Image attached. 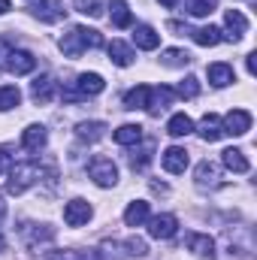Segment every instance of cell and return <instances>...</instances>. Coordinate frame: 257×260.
Segmentation results:
<instances>
[{
  "label": "cell",
  "mask_w": 257,
  "mask_h": 260,
  "mask_svg": "<svg viewBox=\"0 0 257 260\" xmlns=\"http://www.w3.org/2000/svg\"><path fill=\"white\" fill-rule=\"evenodd\" d=\"M218 167L215 164H209V160H203L200 167H197V185L200 188H206V185H218Z\"/></svg>",
  "instance_id": "cell-27"
},
{
  "label": "cell",
  "mask_w": 257,
  "mask_h": 260,
  "mask_svg": "<svg viewBox=\"0 0 257 260\" xmlns=\"http://www.w3.org/2000/svg\"><path fill=\"white\" fill-rule=\"evenodd\" d=\"M133 43H136V49L151 52V49L160 46V34L154 27H148V24H139V27H133Z\"/></svg>",
  "instance_id": "cell-11"
},
{
  "label": "cell",
  "mask_w": 257,
  "mask_h": 260,
  "mask_svg": "<svg viewBox=\"0 0 257 260\" xmlns=\"http://www.w3.org/2000/svg\"><path fill=\"white\" fill-rule=\"evenodd\" d=\"M88 176L94 179V185H100V188H112V185L118 182V167L112 164V157L97 154V157H91V164H88Z\"/></svg>",
  "instance_id": "cell-1"
},
{
  "label": "cell",
  "mask_w": 257,
  "mask_h": 260,
  "mask_svg": "<svg viewBox=\"0 0 257 260\" xmlns=\"http://www.w3.org/2000/svg\"><path fill=\"white\" fill-rule=\"evenodd\" d=\"M188 248L200 257H209V260L215 257V242L209 236H203V233H188Z\"/></svg>",
  "instance_id": "cell-19"
},
{
  "label": "cell",
  "mask_w": 257,
  "mask_h": 260,
  "mask_svg": "<svg viewBox=\"0 0 257 260\" xmlns=\"http://www.w3.org/2000/svg\"><path fill=\"white\" fill-rule=\"evenodd\" d=\"M254 58H257L254 52H251V55L245 58V67H248V73H251V76H254V70H257V67H254Z\"/></svg>",
  "instance_id": "cell-39"
},
{
  "label": "cell",
  "mask_w": 257,
  "mask_h": 260,
  "mask_svg": "<svg viewBox=\"0 0 257 260\" xmlns=\"http://www.w3.org/2000/svg\"><path fill=\"white\" fill-rule=\"evenodd\" d=\"M103 88H106V82H103L100 73H82V76L76 79V91H79L82 97H97Z\"/></svg>",
  "instance_id": "cell-10"
},
{
  "label": "cell",
  "mask_w": 257,
  "mask_h": 260,
  "mask_svg": "<svg viewBox=\"0 0 257 260\" xmlns=\"http://www.w3.org/2000/svg\"><path fill=\"white\" fill-rule=\"evenodd\" d=\"M148 221V203L145 200H133L127 209H124V224L127 227H139Z\"/></svg>",
  "instance_id": "cell-14"
},
{
  "label": "cell",
  "mask_w": 257,
  "mask_h": 260,
  "mask_svg": "<svg viewBox=\"0 0 257 260\" xmlns=\"http://www.w3.org/2000/svg\"><path fill=\"white\" fill-rule=\"evenodd\" d=\"M9 12V0H0V15H6Z\"/></svg>",
  "instance_id": "cell-40"
},
{
  "label": "cell",
  "mask_w": 257,
  "mask_h": 260,
  "mask_svg": "<svg viewBox=\"0 0 257 260\" xmlns=\"http://www.w3.org/2000/svg\"><path fill=\"white\" fill-rule=\"evenodd\" d=\"M34 15H37L40 21H46V24H55V21H61L67 15V9H64L61 0H40V3L34 6Z\"/></svg>",
  "instance_id": "cell-8"
},
{
  "label": "cell",
  "mask_w": 257,
  "mask_h": 260,
  "mask_svg": "<svg viewBox=\"0 0 257 260\" xmlns=\"http://www.w3.org/2000/svg\"><path fill=\"white\" fill-rule=\"evenodd\" d=\"M0 55H9V49H6V43L0 40ZM0 67H3V58H0Z\"/></svg>",
  "instance_id": "cell-42"
},
{
  "label": "cell",
  "mask_w": 257,
  "mask_h": 260,
  "mask_svg": "<svg viewBox=\"0 0 257 260\" xmlns=\"http://www.w3.org/2000/svg\"><path fill=\"white\" fill-rule=\"evenodd\" d=\"M103 130H106L103 121H82V124L76 127V136H79L82 142H97V139L103 136Z\"/></svg>",
  "instance_id": "cell-23"
},
{
  "label": "cell",
  "mask_w": 257,
  "mask_h": 260,
  "mask_svg": "<svg viewBox=\"0 0 257 260\" xmlns=\"http://www.w3.org/2000/svg\"><path fill=\"white\" fill-rule=\"evenodd\" d=\"M61 49H64L67 58H79L85 49H82V43H79V37H76V30H70V34H64V40H61Z\"/></svg>",
  "instance_id": "cell-30"
},
{
  "label": "cell",
  "mask_w": 257,
  "mask_h": 260,
  "mask_svg": "<svg viewBox=\"0 0 257 260\" xmlns=\"http://www.w3.org/2000/svg\"><path fill=\"white\" fill-rule=\"evenodd\" d=\"M46 260H79V254L76 251H52Z\"/></svg>",
  "instance_id": "cell-38"
},
{
  "label": "cell",
  "mask_w": 257,
  "mask_h": 260,
  "mask_svg": "<svg viewBox=\"0 0 257 260\" xmlns=\"http://www.w3.org/2000/svg\"><path fill=\"white\" fill-rule=\"evenodd\" d=\"M176 94H179V97H185V100H194V97L200 94V82H197L194 76H188V79H182V82L176 85Z\"/></svg>",
  "instance_id": "cell-32"
},
{
  "label": "cell",
  "mask_w": 257,
  "mask_h": 260,
  "mask_svg": "<svg viewBox=\"0 0 257 260\" xmlns=\"http://www.w3.org/2000/svg\"><path fill=\"white\" fill-rule=\"evenodd\" d=\"M160 3H164V6H176L179 0H160Z\"/></svg>",
  "instance_id": "cell-43"
},
{
  "label": "cell",
  "mask_w": 257,
  "mask_h": 260,
  "mask_svg": "<svg viewBox=\"0 0 257 260\" xmlns=\"http://www.w3.org/2000/svg\"><path fill=\"white\" fill-rule=\"evenodd\" d=\"M3 218H6V203H3V197H0V224H3Z\"/></svg>",
  "instance_id": "cell-41"
},
{
  "label": "cell",
  "mask_w": 257,
  "mask_h": 260,
  "mask_svg": "<svg viewBox=\"0 0 257 260\" xmlns=\"http://www.w3.org/2000/svg\"><path fill=\"white\" fill-rule=\"evenodd\" d=\"M221 164H224L227 170H233V173H248V170H251L245 151H239V148H227V151H221Z\"/></svg>",
  "instance_id": "cell-12"
},
{
  "label": "cell",
  "mask_w": 257,
  "mask_h": 260,
  "mask_svg": "<svg viewBox=\"0 0 257 260\" xmlns=\"http://www.w3.org/2000/svg\"><path fill=\"white\" fill-rule=\"evenodd\" d=\"M148 97H151V88L148 85H136L133 91L124 94V109H148Z\"/></svg>",
  "instance_id": "cell-18"
},
{
  "label": "cell",
  "mask_w": 257,
  "mask_h": 260,
  "mask_svg": "<svg viewBox=\"0 0 257 260\" xmlns=\"http://www.w3.org/2000/svg\"><path fill=\"white\" fill-rule=\"evenodd\" d=\"M160 61H164L167 67H188V64H191V55H188V52H182V49H167Z\"/></svg>",
  "instance_id": "cell-31"
},
{
  "label": "cell",
  "mask_w": 257,
  "mask_h": 260,
  "mask_svg": "<svg viewBox=\"0 0 257 260\" xmlns=\"http://www.w3.org/2000/svg\"><path fill=\"white\" fill-rule=\"evenodd\" d=\"M37 176H40V170H37V164H18V167H12L9 170V182H6V191L9 194H24L34 182H37Z\"/></svg>",
  "instance_id": "cell-2"
},
{
  "label": "cell",
  "mask_w": 257,
  "mask_h": 260,
  "mask_svg": "<svg viewBox=\"0 0 257 260\" xmlns=\"http://www.w3.org/2000/svg\"><path fill=\"white\" fill-rule=\"evenodd\" d=\"M206 73H209V82H212L215 88H227L230 82H236L233 67H230V64H212Z\"/></svg>",
  "instance_id": "cell-17"
},
{
  "label": "cell",
  "mask_w": 257,
  "mask_h": 260,
  "mask_svg": "<svg viewBox=\"0 0 257 260\" xmlns=\"http://www.w3.org/2000/svg\"><path fill=\"white\" fill-rule=\"evenodd\" d=\"M221 124H224V133H230V136H245L251 130V112L248 109H230Z\"/></svg>",
  "instance_id": "cell-4"
},
{
  "label": "cell",
  "mask_w": 257,
  "mask_h": 260,
  "mask_svg": "<svg viewBox=\"0 0 257 260\" xmlns=\"http://www.w3.org/2000/svg\"><path fill=\"white\" fill-rule=\"evenodd\" d=\"M73 30H76V37H79L82 49H100V46H103V34H100V30H94V27H73Z\"/></svg>",
  "instance_id": "cell-25"
},
{
  "label": "cell",
  "mask_w": 257,
  "mask_h": 260,
  "mask_svg": "<svg viewBox=\"0 0 257 260\" xmlns=\"http://www.w3.org/2000/svg\"><path fill=\"white\" fill-rule=\"evenodd\" d=\"M18 103H21V91H18L15 85H3V88H0V112L15 109Z\"/></svg>",
  "instance_id": "cell-29"
},
{
  "label": "cell",
  "mask_w": 257,
  "mask_h": 260,
  "mask_svg": "<svg viewBox=\"0 0 257 260\" xmlns=\"http://www.w3.org/2000/svg\"><path fill=\"white\" fill-rule=\"evenodd\" d=\"M151 148H154V142L148 139V142H145V148L139 151V157H136V154L130 157V167H133V170H142V167H145V164L151 160Z\"/></svg>",
  "instance_id": "cell-35"
},
{
  "label": "cell",
  "mask_w": 257,
  "mask_h": 260,
  "mask_svg": "<svg viewBox=\"0 0 257 260\" xmlns=\"http://www.w3.org/2000/svg\"><path fill=\"white\" fill-rule=\"evenodd\" d=\"M167 133H170L173 139H182V136L194 133V121L185 115V112H179V115H173V118L167 121Z\"/></svg>",
  "instance_id": "cell-20"
},
{
  "label": "cell",
  "mask_w": 257,
  "mask_h": 260,
  "mask_svg": "<svg viewBox=\"0 0 257 260\" xmlns=\"http://www.w3.org/2000/svg\"><path fill=\"white\" fill-rule=\"evenodd\" d=\"M200 136H203L206 142H218V139L224 136L221 118H218V115H203V121H200Z\"/></svg>",
  "instance_id": "cell-15"
},
{
  "label": "cell",
  "mask_w": 257,
  "mask_h": 260,
  "mask_svg": "<svg viewBox=\"0 0 257 260\" xmlns=\"http://www.w3.org/2000/svg\"><path fill=\"white\" fill-rule=\"evenodd\" d=\"M173 97H176V91H170V88H151L148 112H160V109H167V106L173 103Z\"/></svg>",
  "instance_id": "cell-21"
},
{
  "label": "cell",
  "mask_w": 257,
  "mask_h": 260,
  "mask_svg": "<svg viewBox=\"0 0 257 260\" xmlns=\"http://www.w3.org/2000/svg\"><path fill=\"white\" fill-rule=\"evenodd\" d=\"M224 24H227V30H230V34H224V40H230V43H239V40L248 34V18H245L239 9H227Z\"/></svg>",
  "instance_id": "cell-6"
},
{
  "label": "cell",
  "mask_w": 257,
  "mask_h": 260,
  "mask_svg": "<svg viewBox=\"0 0 257 260\" xmlns=\"http://www.w3.org/2000/svg\"><path fill=\"white\" fill-rule=\"evenodd\" d=\"M176 230H179L176 215H154V218L148 221V236H151V239H173Z\"/></svg>",
  "instance_id": "cell-5"
},
{
  "label": "cell",
  "mask_w": 257,
  "mask_h": 260,
  "mask_svg": "<svg viewBox=\"0 0 257 260\" xmlns=\"http://www.w3.org/2000/svg\"><path fill=\"white\" fill-rule=\"evenodd\" d=\"M109 9H112V24L115 27H130V9H127V0H112L109 3Z\"/></svg>",
  "instance_id": "cell-28"
},
{
  "label": "cell",
  "mask_w": 257,
  "mask_h": 260,
  "mask_svg": "<svg viewBox=\"0 0 257 260\" xmlns=\"http://www.w3.org/2000/svg\"><path fill=\"white\" fill-rule=\"evenodd\" d=\"M73 6H76L82 15H91V18H100V15H103L100 0H73Z\"/></svg>",
  "instance_id": "cell-34"
},
{
  "label": "cell",
  "mask_w": 257,
  "mask_h": 260,
  "mask_svg": "<svg viewBox=\"0 0 257 260\" xmlns=\"http://www.w3.org/2000/svg\"><path fill=\"white\" fill-rule=\"evenodd\" d=\"M127 254H133V257H145V254H148V245H145L142 239H127Z\"/></svg>",
  "instance_id": "cell-36"
},
{
  "label": "cell",
  "mask_w": 257,
  "mask_h": 260,
  "mask_svg": "<svg viewBox=\"0 0 257 260\" xmlns=\"http://www.w3.org/2000/svg\"><path fill=\"white\" fill-rule=\"evenodd\" d=\"M3 67H6L9 73H15V76H27V73H34L37 58H34L30 52H24V49H9V55H6Z\"/></svg>",
  "instance_id": "cell-3"
},
{
  "label": "cell",
  "mask_w": 257,
  "mask_h": 260,
  "mask_svg": "<svg viewBox=\"0 0 257 260\" xmlns=\"http://www.w3.org/2000/svg\"><path fill=\"white\" fill-rule=\"evenodd\" d=\"M21 145H24L27 151H40V148L46 145V127H43V124H27L24 133H21Z\"/></svg>",
  "instance_id": "cell-13"
},
{
  "label": "cell",
  "mask_w": 257,
  "mask_h": 260,
  "mask_svg": "<svg viewBox=\"0 0 257 260\" xmlns=\"http://www.w3.org/2000/svg\"><path fill=\"white\" fill-rule=\"evenodd\" d=\"M191 37H194V43H197V46H218V43L224 40V34H221L218 27H212V24H209V27L194 30Z\"/></svg>",
  "instance_id": "cell-26"
},
{
  "label": "cell",
  "mask_w": 257,
  "mask_h": 260,
  "mask_svg": "<svg viewBox=\"0 0 257 260\" xmlns=\"http://www.w3.org/2000/svg\"><path fill=\"white\" fill-rule=\"evenodd\" d=\"M112 139H115L118 145H136V142L142 139V127H139V124H121V127L112 133Z\"/></svg>",
  "instance_id": "cell-22"
},
{
  "label": "cell",
  "mask_w": 257,
  "mask_h": 260,
  "mask_svg": "<svg viewBox=\"0 0 257 260\" xmlns=\"http://www.w3.org/2000/svg\"><path fill=\"white\" fill-rule=\"evenodd\" d=\"M9 170H12V154H9L6 148H0V176L9 173Z\"/></svg>",
  "instance_id": "cell-37"
},
{
  "label": "cell",
  "mask_w": 257,
  "mask_h": 260,
  "mask_svg": "<svg viewBox=\"0 0 257 260\" xmlns=\"http://www.w3.org/2000/svg\"><path fill=\"white\" fill-rule=\"evenodd\" d=\"M88 218H91V206L85 200H70L64 206V221L70 227H82V224H88Z\"/></svg>",
  "instance_id": "cell-9"
},
{
  "label": "cell",
  "mask_w": 257,
  "mask_h": 260,
  "mask_svg": "<svg viewBox=\"0 0 257 260\" xmlns=\"http://www.w3.org/2000/svg\"><path fill=\"white\" fill-rule=\"evenodd\" d=\"M3 248H6V239H3V236H0V251H3Z\"/></svg>",
  "instance_id": "cell-44"
},
{
  "label": "cell",
  "mask_w": 257,
  "mask_h": 260,
  "mask_svg": "<svg viewBox=\"0 0 257 260\" xmlns=\"http://www.w3.org/2000/svg\"><path fill=\"white\" fill-rule=\"evenodd\" d=\"M215 6H218V0H191L188 3V12L197 15V18H203V15H212Z\"/></svg>",
  "instance_id": "cell-33"
},
{
  "label": "cell",
  "mask_w": 257,
  "mask_h": 260,
  "mask_svg": "<svg viewBox=\"0 0 257 260\" xmlns=\"http://www.w3.org/2000/svg\"><path fill=\"white\" fill-rule=\"evenodd\" d=\"M109 61L115 67H130L133 64V49L127 43H121V40H112L109 43Z\"/></svg>",
  "instance_id": "cell-16"
},
{
  "label": "cell",
  "mask_w": 257,
  "mask_h": 260,
  "mask_svg": "<svg viewBox=\"0 0 257 260\" xmlns=\"http://www.w3.org/2000/svg\"><path fill=\"white\" fill-rule=\"evenodd\" d=\"M55 82L49 79V76H40L37 82H34V88H30V97L37 100V103H49L52 100V94H55V88H52Z\"/></svg>",
  "instance_id": "cell-24"
},
{
  "label": "cell",
  "mask_w": 257,
  "mask_h": 260,
  "mask_svg": "<svg viewBox=\"0 0 257 260\" xmlns=\"http://www.w3.org/2000/svg\"><path fill=\"white\" fill-rule=\"evenodd\" d=\"M160 164H164V170H167V173L179 176V173H185V170H188V151H185V148H179V145H170V148L160 154Z\"/></svg>",
  "instance_id": "cell-7"
}]
</instances>
